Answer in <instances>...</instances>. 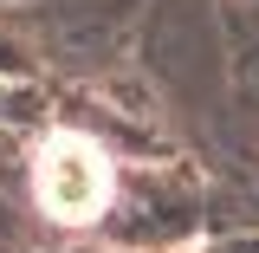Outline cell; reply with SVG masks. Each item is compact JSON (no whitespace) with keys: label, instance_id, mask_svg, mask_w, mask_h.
<instances>
[{"label":"cell","instance_id":"1","mask_svg":"<svg viewBox=\"0 0 259 253\" xmlns=\"http://www.w3.org/2000/svg\"><path fill=\"white\" fill-rule=\"evenodd\" d=\"M32 182H39V201H46L52 221H91L104 208V195H110V162L84 136H52L39 150Z\"/></svg>","mask_w":259,"mask_h":253}]
</instances>
